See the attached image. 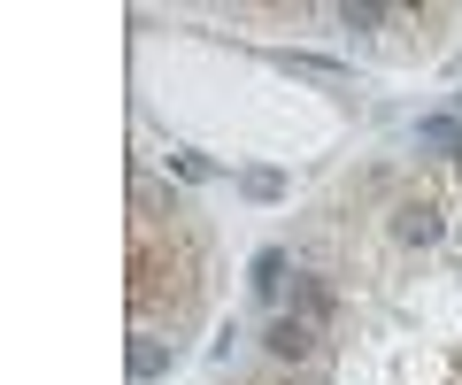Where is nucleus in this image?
Here are the masks:
<instances>
[{
	"label": "nucleus",
	"instance_id": "1",
	"mask_svg": "<svg viewBox=\"0 0 462 385\" xmlns=\"http://www.w3.org/2000/svg\"><path fill=\"white\" fill-rule=\"evenodd\" d=\"M293 324H309V332L331 324V285L324 278H293Z\"/></svg>",
	"mask_w": 462,
	"mask_h": 385
},
{
	"label": "nucleus",
	"instance_id": "2",
	"mask_svg": "<svg viewBox=\"0 0 462 385\" xmlns=\"http://www.w3.org/2000/svg\"><path fill=\"white\" fill-rule=\"evenodd\" d=\"M263 347L278 354V362H309V354H316V332H309V324H293V316H278Z\"/></svg>",
	"mask_w": 462,
	"mask_h": 385
},
{
	"label": "nucleus",
	"instance_id": "3",
	"mask_svg": "<svg viewBox=\"0 0 462 385\" xmlns=\"http://www.w3.org/2000/svg\"><path fill=\"white\" fill-rule=\"evenodd\" d=\"M393 232L409 239V247H431V239H439V208H431V201H409V208L393 216Z\"/></svg>",
	"mask_w": 462,
	"mask_h": 385
},
{
	"label": "nucleus",
	"instance_id": "4",
	"mask_svg": "<svg viewBox=\"0 0 462 385\" xmlns=\"http://www.w3.org/2000/svg\"><path fill=\"white\" fill-rule=\"evenodd\" d=\"M170 362H178V347H162L154 332H139V339H132V378H139V385H147V378H162Z\"/></svg>",
	"mask_w": 462,
	"mask_h": 385
},
{
	"label": "nucleus",
	"instance_id": "5",
	"mask_svg": "<svg viewBox=\"0 0 462 385\" xmlns=\"http://www.w3.org/2000/svg\"><path fill=\"white\" fill-rule=\"evenodd\" d=\"M247 285H254V293H263V301H278V285H285V247H263V254H254Z\"/></svg>",
	"mask_w": 462,
	"mask_h": 385
},
{
	"label": "nucleus",
	"instance_id": "6",
	"mask_svg": "<svg viewBox=\"0 0 462 385\" xmlns=\"http://www.w3.org/2000/svg\"><path fill=\"white\" fill-rule=\"evenodd\" d=\"M239 193H247V201H285V178H278V170H247Z\"/></svg>",
	"mask_w": 462,
	"mask_h": 385
},
{
	"label": "nucleus",
	"instance_id": "7",
	"mask_svg": "<svg viewBox=\"0 0 462 385\" xmlns=\"http://www.w3.org/2000/svg\"><path fill=\"white\" fill-rule=\"evenodd\" d=\"M285 69H300V78H324V85H339V62H324V54H285Z\"/></svg>",
	"mask_w": 462,
	"mask_h": 385
},
{
	"label": "nucleus",
	"instance_id": "8",
	"mask_svg": "<svg viewBox=\"0 0 462 385\" xmlns=\"http://www.w3.org/2000/svg\"><path fill=\"white\" fill-rule=\"evenodd\" d=\"M416 139H424V147H462V124H455V116H431Z\"/></svg>",
	"mask_w": 462,
	"mask_h": 385
},
{
	"label": "nucleus",
	"instance_id": "9",
	"mask_svg": "<svg viewBox=\"0 0 462 385\" xmlns=\"http://www.w3.org/2000/svg\"><path fill=\"white\" fill-rule=\"evenodd\" d=\"M339 23L346 32H370V23H385V8H339Z\"/></svg>",
	"mask_w": 462,
	"mask_h": 385
}]
</instances>
